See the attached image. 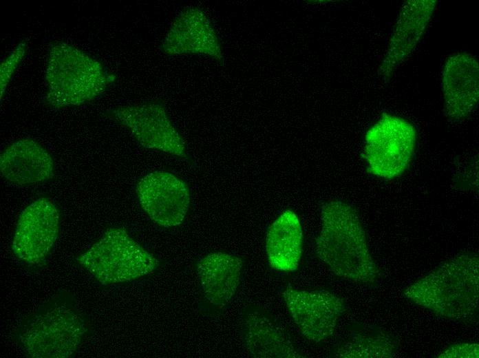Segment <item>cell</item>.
<instances>
[{"mask_svg":"<svg viewBox=\"0 0 479 358\" xmlns=\"http://www.w3.org/2000/svg\"><path fill=\"white\" fill-rule=\"evenodd\" d=\"M321 221L315 242L317 257L338 277L356 283H375L379 270L355 209L343 201H328L321 207Z\"/></svg>","mask_w":479,"mask_h":358,"instance_id":"6da1fadb","label":"cell"},{"mask_svg":"<svg viewBox=\"0 0 479 358\" xmlns=\"http://www.w3.org/2000/svg\"><path fill=\"white\" fill-rule=\"evenodd\" d=\"M478 257L459 254L409 285L405 297L436 315L471 322L478 312Z\"/></svg>","mask_w":479,"mask_h":358,"instance_id":"7a4b0ae2","label":"cell"},{"mask_svg":"<svg viewBox=\"0 0 479 358\" xmlns=\"http://www.w3.org/2000/svg\"><path fill=\"white\" fill-rule=\"evenodd\" d=\"M88 331L85 317L65 293L53 296L21 324L17 338L34 358H66L77 350Z\"/></svg>","mask_w":479,"mask_h":358,"instance_id":"3957f363","label":"cell"},{"mask_svg":"<svg viewBox=\"0 0 479 358\" xmlns=\"http://www.w3.org/2000/svg\"><path fill=\"white\" fill-rule=\"evenodd\" d=\"M115 79L101 62L72 45L56 41L50 47L45 98L51 107H74L92 101Z\"/></svg>","mask_w":479,"mask_h":358,"instance_id":"277c9868","label":"cell"},{"mask_svg":"<svg viewBox=\"0 0 479 358\" xmlns=\"http://www.w3.org/2000/svg\"><path fill=\"white\" fill-rule=\"evenodd\" d=\"M76 260L102 284L132 281L153 273L159 261L121 228H109Z\"/></svg>","mask_w":479,"mask_h":358,"instance_id":"5b68a950","label":"cell"},{"mask_svg":"<svg viewBox=\"0 0 479 358\" xmlns=\"http://www.w3.org/2000/svg\"><path fill=\"white\" fill-rule=\"evenodd\" d=\"M416 131L408 120L384 113L368 130L363 157L373 176L392 180L403 175L414 154Z\"/></svg>","mask_w":479,"mask_h":358,"instance_id":"8992f818","label":"cell"},{"mask_svg":"<svg viewBox=\"0 0 479 358\" xmlns=\"http://www.w3.org/2000/svg\"><path fill=\"white\" fill-rule=\"evenodd\" d=\"M109 117L127 128L142 147L187 157L184 140L169 119L162 103L152 101L118 106L109 111Z\"/></svg>","mask_w":479,"mask_h":358,"instance_id":"52a82bcc","label":"cell"},{"mask_svg":"<svg viewBox=\"0 0 479 358\" xmlns=\"http://www.w3.org/2000/svg\"><path fill=\"white\" fill-rule=\"evenodd\" d=\"M282 297L302 335L315 343L334 334L345 310L343 299L326 290L306 291L288 286L283 291Z\"/></svg>","mask_w":479,"mask_h":358,"instance_id":"ba28073f","label":"cell"},{"mask_svg":"<svg viewBox=\"0 0 479 358\" xmlns=\"http://www.w3.org/2000/svg\"><path fill=\"white\" fill-rule=\"evenodd\" d=\"M60 214L47 198H40L21 213L12 242V251L31 265L43 262L52 249L59 231Z\"/></svg>","mask_w":479,"mask_h":358,"instance_id":"9c48e42d","label":"cell"},{"mask_svg":"<svg viewBox=\"0 0 479 358\" xmlns=\"http://www.w3.org/2000/svg\"><path fill=\"white\" fill-rule=\"evenodd\" d=\"M139 202L151 220L164 228L181 224L191 202L187 184L166 171H154L143 176L137 183Z\"/></svg>","mask_w":479,"mask_h":358,"instance_id":"30bf717a","label":"cell"},{"mask_svg":"<svg viewBox=\"0 0 479 358\" xmlns=\"http://www.w3.org/2000/svg\"><path fill=\"white\" fill-rule=\"evenodd\" d=\"M160 49L169 56L200 54L222 59L216 32L207 15L197 7L184 9L175 19Z\"/></svg>","mask_w":479,"mask_h":358,"instance_id":"8fae6325","label":"cell"},{"mask_svg":"<svg viewBox=\"0 0 479 358\" xmlns=\"http://www.w3.org/2000/svg\"><path fill=\"white\" fill-rule=\"evenodd\" d=\"M436 4V0H408L403 4L379 68L383 78H389L415 50Z\"/></svg>","mask_w":479,"mask_h":358,"instance_id":"7c38bea8","label":"cell"},{"mask_svg":"<svg viewBox=\"0 0 479 358\" xmlns=\"http://www.w3.org/2000/svg\"><path fill=\"white\" fill-rule=\"evenodd\" d=\"M442 91L445 114L454 121L467 118L479 100V65L467 52L449 56L443 67Z\"/></svg>","mask_w":479,"mask_h":358,"instance_id":"4fadbf2b","label":"cell"},{"mask_svg":"<svg viewBox=\"0 0 479 358\" xmlns=\"http://www.w3.org/2000/svg\"><path fill=\"white\" fill-rule=\"evenodd\" d=\"M0 171L6 180L17 185H28L50 180L54 174V163L50 154L31 139L17 140L2 152Z\"/></svg>","mask_w":479,"mask_h":358,"instance_id":"5bb4252c","label":"cell"},{"mask_svg":"<svg viewBox=\"0 0 479 358\" xmlns=\"http://www.w3.org/2000/svg\"><path fill=\"white\" fill-rule=\"evenodd\" d=\"M304 235L299 217L292 209L283 211L269 226L265 240L268 263L285 273L295 271L303 253Z\"/></svg>","mask_w":479,"mask_h":358,"instance_id":"9a60e30c","label":"cell"},{"mask_svg":"<svg viewBox=\"0 0 479 358\" xmlns=\"http://www.w3.org/2000/svg\"><path fill=\"white\" fill-rule=\"evenodd\" d=\"M242 269L240 257L224 252L211 253L198 262L197 275L210 303L222 306L233 298L240 284Z\"/></svg>","mask_w":479,"mask_h":358,"instance_id":"2e32d148","label":"cell"},{"mask_svg":"<svg viewBox=\"0 0 479 358\" xmlns=\"http://www.w3.org/2000/svg\"><path fill=\"white\" fill-rule=\"evenodd\" d=\"M247 349L254 357H305L268 318L251 314L245 325Z\"/></svg>","mask_w":479,"mask_h":358,"instance_id":"e0dca14e","label":"cell"},{"mask_svg":"<svg viewBox=\"0 0 479 358\" xmlns=\"http://www.w3.org/2000/svg\"><path fill=\"white\" fill-rule=\"evenodd\" d=\"M393 336L384 330L358 334L337 348L334 356L345 358L391 357L396 350Z\"/></svg>","mask_w":479,"mask_h":358,"instance_id":"ac0fdd59","label":"cell"},{"mask_svg":"<svg viewBox=\"0 0 479 358\" xmlns=\"http://www.w3.org/2000/svg\"><path fill=\"white\" fill-rule=\"evenodd\" d=\"M27 50V43L24 41L19 43L14 50L1 62L0 67L1 98L18 66L23 60Z\"/></svg>","mask_w":479,"mask_h":358,"instance_id":"d6986e66","label":"cell"},{"mask_svg":"<svg viewBox=\"0 0 479 358\" xmlns=\"http://www.w3.org/2000/svg\"><path fill=\"white\" fill-rule=\"evenodd\" d=\"M479 346L476 343H460L450 346L438 357H478Z\"/></svg>","mask_w":479,"mask_h":358,"instance_id":"ffe728a7","label":"cell"}]
</instances>
